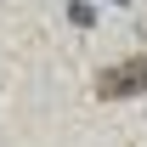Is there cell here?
<instances>
[{
  "mask_svg": "<svg viewBox=\"0 0 147 147\" xmlns=\"http://www.w3.org/2000/svg\"><path fill=\"white\" fill-rule=\"evenodd\" d=\"M96 96H102V102H130V96H142V57L108 68L102 79H96Z\"/></svg>",
  "mask_w": 147,
  "mask_h": 147,
  "instance_id": "cell-1",
  "label": "cell"
}]
</instances>
